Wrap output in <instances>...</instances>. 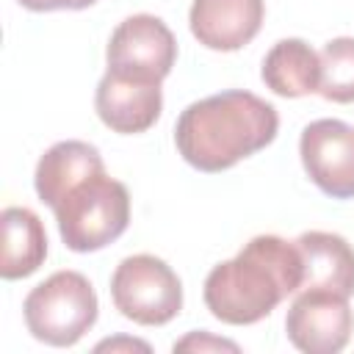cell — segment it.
Segmentation results:
<instances>
[{"instance_id":"5bb4252c","label":"cell","mask_w":354,"mask_h":354,"mask_svg":"<svg viewBox=\"0 0 354 354\" xmlns=\"http://www.w3.org/2000/svg\"><path fill=\"white\" fill-rule=\"evenodd\" d=\"M3 227V279H25L36 274L47 257V232L41 218L30 207H6L0 213Z\"/></svg>"},{"instance_id":"6da1fadb","label":"cell","mask_w":354,"mask_h":354,"mask_svg":"<svg viewBox=\"0 0 354 354\" xmlns=\"http://www.w3.org/2000/svg\"><path fill=\"white\" fill-rule=\"evenodd\" d=\"M279 130V113L263 97L230 88L191 102L174 124L183 160L199 171H227L243 158L266 149Z\"/></svg>"},{"instance_id":"7a4b0ae2","label":"cell","mask_w":354,"mask_h":354,"mask_svg":"<svg viewBox=\"0 0 354 354\" xmlns=\"http://www.w3.org/2000/svg\"><path fill=\"white\" fill-rule=\"evenodd\" d=\"M304 263L296 241L254 235L243 249L205 277L202 299L213 318L230 326H249L271 315L282 299L299 293Z\"/></svg>"},{"instance_id":"5b68a950","label":"cell","mask_w":354,"mask_h":354,"mask_svg":"<svg viewBox=\"0 0 354 354\" xmlns=\"http://www.w3.org/2000/svg\"><path fill=\"white\" fill-rule=\"evenodd\" d=\"M113 307L133 324L163 326L183 310V282L155 254L124 257L111 274Z\"/></svg>"},{"instance_id":"7c38bea8","label":"cell","mask_w":354,"mask_h":354,"mask_svg":"<svg viewBox=\"0 0 354 354\" xmlns=\"http://www.w3.org/2000/svg\"><path fill=\"white\" fill-rule=\"evenodd\" d=\"M105 171V163H102V155L94 144L88 141H58L53 144L36 163V174H33V185H36V194L39 199L47 205V207H55L58 199L75 188L77 183L94 177Z\"/></svg>"},{"instance_id":"30bf717a","label":"cell","mask_w":354,"mask_h":354,"mask_svg":"<svg viewBox=\"0 0 354 354\" xmlns=\"http://www.w3.org/2000/svg\"><path fill=\"white\" fill-rule=\"evenodd\" d=\"M263 17V0H194L188 11V28L202 47L235 53L260 33Z\"/></svg>"},{"instance_id":"9a60e30c","label":"cell","mask_w":354,"mask_h":354,"mask_svg":"<svg viewBox=\"0 0 354 354\" xmlns=\"http://www.w3.org/2000/svg\"><path fill=\"white\" fill-rule=\"evenodd\" d=\"M318 94L329 102H354V36H337L324 44Z\"/></svg>"},{"instance_id":"4fadbf2b","label":"cell","mask_w":354,"mask_h":354,"mask_svg":"<svg viewBox=\"0 0 354 354\" xmlns=\"http://www.w3.org/2000/svg\"><path fill=\"white\" fill-rule=\"evenodd\" d=\"M260 77L277 97L296 100L318 91L321 55L304 39H279L263 58Z\"/></svg>"},{"instance_id":"ac0fdd59","label":"cell","mask_w":354,"mask_h":354,"mask_svg":"<svg viewBox=\"0 0 354 354\" xmlns=\"http://www.w3.org/2000/svg\"><path fill=\"white\" fill-rule=\"evenodd\" d=\"M102 348H141V351H149V346L144 343V340H127V337H119V340H102V343H97V351H102Z\"/></svg>"},{"instance_id":"8fae6325","label":"cell","mask_w":354,"mask_h":354,"mask_svg":"<svg viewBox=\"0 0 354 354\" xmlns=\"http://www.w3.org/2000/svg\"><path fill=\"white\" fill-rule=\"evenodd\" d=\"M296 246L304 263L301 288L332 290L346 299L354 296V249L343 235L310 230L296 238Z\"/></svg>"},{"instance_id":"e0dca14e","label":"cell","mask_w":354,"mask_h":354,"mask_svg":"<svg viewBox=\"0 0 354 354\" xmlns=\"http://www.w3.org/2000/svg\"><path fill=\"white\" fill-rule=\"evenodd\" d=\"M28 11H83L97 0H17Z\"/></svg>"},{"instance_id":"8992f818","label":"cell","mask_w":354,"mask_h":354,"mask_svg":"<svg viewBox=\"0 0 354 354\" xmlns=\"http://www.w3.org/2000/svg\"><path fill=\"white\" fill-rule=\"evenodd\" d=\"M105 61L108 72L163 83L177 61V39L160 17L133 14L113 28L105 47Z\"/></svg>"},{"instance_id":"277c9868","label":"cell","mask_w":354,"mask_h":354,"mask_svg":"<svg viewBox=\"0 0 354 354\" xmlns=\"http://www.w3.org/2000/svg\"><path fill=\"white\" fill-rule=\"evenodd\" d=\"M97 293L80 271H55L22 301L28 332L55 348L75 346L97 321Z\"/></svg>"},{"instance_id":"52a82bcc","label":"cell","mask_w":354,"mask_h":354,"mask_svg":"<svg viewBox=\"0 0 354 354\" xmlns=\"http://www.w3.org/2000/svg\"><path fill=\"white\" fill-rule=\"evenodd\" d=\"M354 313L348 299L332 290L301 288L285 315L288 340L304 354H337L348 346Z\"/></svg>"},{"instance_id":"ba28073f","label":"cell","mask_w":354,"mask_h":354,"mask_svg":"<svg viewBox=\"0 0 354 354\" xmlns=\"http://www.w3.org/2000/svg\"><path fill=\"white\" fill-rule=\"evenodd\" d=\"M299 155L307 177L332 199L354 196V127L340 119H315L301 130Z\"/></svg>"},{"instance_id":"3957f363","label":"cell","mask_w":354,"mask_h":354,"mask_svg":"<svg viewBox=\"0 0 354 354\" xmlns=\"http://www.w3.org/2000/svg\"><path fill=\"white\" fill-rule=\"evenodd\" d=\"M50 210L55 213V224L64 246L88 254L105 249L127 230L130 194L124 183L100 171L69 188Z\"/></svg>"},{"instance_id":"9c48e42d","label":"cell","mask_w":354,"mask_h":354,"mask_svg":"<svg viewBox=\"0 0 354 354\" xmlns=\"http://www.w3.org/2000/svg\"><path fill=\"white\" fill-rule=\"evenodd\" d=\"M94 111L105 127L122 136H136L149 130L163 111L160 80L124 77L105 72L94 91Z\"/></svg>"},{"instance_id":"2e32d148","label":"cell","mask_w":354,"mask_h":354,"mask_svg":"<svg viewBox=\"0 0 354 354\" xmlns=\"http://www.w3.org/2000/svg\"><path fill=\"white\" fill-rule=\"evenodd\" d=\"M174 351H199V354H205V351H241V348L232 340H224V337H216V335L199 329V332H188L185 337H180L174 343Z\"/></svg>"}]
</instances>
